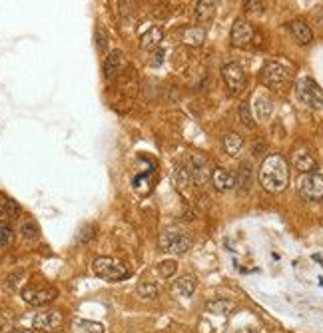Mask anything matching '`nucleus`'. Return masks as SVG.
<instances>
[{
    "label": "nucleus",
    "instance_id": "obj_12",
    "mask_svg": "<svg viewBox=\"0 0 323 333\" xmlns=\"http://www.w3.org/2000/svg\"><path fill=\"white\" fill-rule=\"evenodd\" d=\"M254 186V170L250 162H242L238 168V174H236V188H238V194L240 196H246L250 194Z\"/></svg>",
    "mask_w": 323,
    "mask_h": 333
},
{
    "label": "nucleus",
    "instance_id": "obj_4",
    "mask_svg": "<svg viewBox=\"0 0 323 333\" xmlns=\"http://www.w3.org/2000/svg\"><path fill=\"white\" fill-rule=\"evenodd\" d=\"M296 94H298V98H300L306 106H310V108H314V110L323 108V90L320 88V84H318L316 80H312V78H302V80H298V84H296Z\"/></svg>",
    "mask_w": 323,
    "mask_h": 333
},
{
    "label": "nucleus",
    "instance_id": "obj_3",
    "mask_svg": "<svg viewBox=\"0 0 323 333\" xmlns=\"http://www.w3.org/2000/svg\"><path fill=\"white\" fill-rule=\"evenodd\" d=\"M260 76H262V82H264L268 88H272V90H282V88L290 82L292 70H290L288 66H284L282 62L272 60V62H266V64H264Z\"/></svg>",
    "mask_w": 323,
    "mask_h": 333
},
{
    "label": "nucleus",
    "instance_id": "obj_8",
    "mask_svg": "<svg viewBox=\"0 0 323 333\" xmlns=\"http://www.w3.org/2000/svg\"><path fill=\"white\" fill-rule=\"evenodd\" d=\"M222 76H224V82H226V86L230 88L232 94H240V92H244L248 80H246V72H244V68H242L238 62H230V64H226V66L222 68Z\"/></svg>",
    "mask_w": 323,
    "mask_h": 333
},
{
    "label": "nucleus",
    "instance_id": "obj_13",
    "mask_svg": "<svg viewBox=\"0 0 323 333\" xmlns=\"http://www.w3.org/2000/svg\"><path fill=\"white\" fill-rule=\"evenodd\" d=\"M292 162H294V166L298 168L300 172H306V174H314V172L318 170L316 158H314L306 148H296V150H294V156H292Z\"/></svg>",
    "mask_w": 323,
    "mask_h": 333
},
{
    "label": "nucleus",
    "instance_id": "obj_31",
    "mask_svg": "<svg viewBox=\"0 0 323 333\" xmlns=\"http://www.w3.org/2000/svg\"><path fill=\"white\" fill-rule=\"evenodd\" d=\"M244 12L250 16H260L264 12V0H244Z\"/></svg>",
    "mask_w": 323,
    "mask_h": 333
},
{
    "label": "nucleus",
    "instance_id": "obj_38",
    "mask_svg": "<svg viewBox=\"0 0 323 333\" xmlns=\"http://www.w3.org/2000/svg\"><path fill=\"white\" fill-rule=\"evenodd\" d=\"M236 333H258V330H256V328H242L240 332H236Z\"/></svg>",
    "mask_w": 323,
    "mask_h": 333
},
{
    "label": "nucleus",
    "instance_id": "obj_20",
    "mask_svg": "<svg viewBox=\"0 0 323 333\" xmlns=\"http://www.w3.org/2000/svg\"><path fill=\"white\" fill-rule=\"evenodd\" d=\"M196 288H198V280H196V276L186 274V276H182V278L176 282V288H174V290H176L180 296L190 298V296L196 292Z\"/></svg>",
    "mask_w": 323,
    "mask_h": 333
},
{
    "label": "nucleus",
    "instance_id": "obj_33",
    "mask_svg": "<svg viewBox=\"0 0 323 333\" xmlns=\"http://www.w3.org/2000/svg\"><path fill=\"white\" fill-rule=\"evenodd\" d=\"M94 36H96V48L100 52H106V48H108V34H106V30L98 26L96 32H94Z\"/></svg>",
    "mask_w": 323,
    "mask_h": 333
},
{
    "label": "nucleus",
    "instance_id": "obj_19",
    "mask_svg": "<svg viewBox=\"0 0 323 333\" xmlns=\"http://www.w3.org/2000/svg\"><path fill=\"white\" fill-rule=\"evenodd\" d=\"M224 150L230 154V156H240L242 150H244V138L236 132H230L224 136Z\"/></svg>",
    "mask_w": 323,
    "mask_h": 333
},
{
    "label": "nucleus",
    "instance_id": "obj_1",
    "mask_svg": "<svg viewBox=\"0 0 323 333\" xmlns=\"http://www.w3.org/2000/svg\"><path fill=\"white\" fill-rule=\"evenodd\" d=\"M260 184L272 194H280L290 184V166L288 160L280 154H272L264 160L260 168Z\"/></svg>",
    "mask_w": 323,
    "mask_h": 333
},
{
    "label": "nucleus",
    "instance_id": "obj_29",
    "mask_svg": "<svg viewBox=\"0 0 323 333\" xmlns=\"http://www.w3.org/2000/svg\"><path fill=\"white\" fill-rule=\"evenodd\" d=\"M12 244V226L6 220H0V250Z\"/></svg>",
    "mask_w": 323,
    "mask_h": 333
},
{
    "label": "nucleus",
    "instance_id": "obj_22",
    "mask_svg": "<svg viewBox=\"0 0 323 333\" xmlns=\"http://www.w3.org/2000/svg\"><path fill=\"white\" fill-rule=\"evenodd\" d=\"M160 42H162V28L154 26V28H150V30L142 36V40H140V48H142V50H154Z\"/></svg>",
    "mask_w": 323,
    "mask_h": 333
},
{
    "label": "nucleus",
    "instance_id": "obj_36",
    "mask_svg": "<svg viewBox=\"0 0 323 333\" xmlns=\"http://www.w3.org/2000/svg\"><path fill=\"white\" fill-rule=\"evenodd\" d=\"M18 278H22V274H14V276H8V286L10 288H16V284H18Z\"/></svg>",
    "mask_w": 323,
    "mask_h": 333
},
{
    "label": "nucleus",
    "instance_id": "obj_26",
    "mask_svg": "<svg viewBox=\"0 0 323 333\" xmlns=\"http://www.w3.org/2000/svg\"><path fill=\"white\" fill-rule=\"evenodd\" d=\"M136 292H138V296L142 300H154V298H158V286L154 282H142V284H138Z\"/></svg>",
    "mask_w": 323,
    "mask_h": 333
},
{
    "label": "nucleus",
    "instance_id": "obj_21",
    "mask_svg": "<svg viewBox=\"0 0 323 333\" xmlns=\"http://www.w3.org/2000/svg\"><path fill=\"white\" fill-rule=\"evenodd\" d=\"M256 114H258V118L260 120H270L272 118V114H274V102L268 98V96H264V94H260L258 98H256Z\"/></svg>",
    "mask_w": 323,
    "mask_h": 333
},
{
    "label": "nucleus",
    "instance_id": "obj_5",
    "mask_svg": "<svg viewBox=\"0 0 323 333\" xmlns=\"http://www.w3.org/2000/svg\"><path fill=\"white\" fill-rule=\"evenodd\" d=\"M190 248H192V238L186 236L184 232H180V230H166V232H162L160 236L162 252L180 256V254H186Z\"/></svg>",
    "mask_w": 323,
    "mask_h": 333
},
{
    "label": "nucleus",
    "instance_id": "obj_14",
    "mask_svg": "<svg viewBox=\"0 0 323 333\" xmlns=\"http://www.w3.org/2000/svg\"><path fill=\"white\" fill-rule=\"evenodd\" d=\"M124 66V52L122 50H112L106 58V64H104V76L106 80H112Z\"/></svg>",
    "mask_w": 323,
    "mask_h": 333
},
{
    "label": "nucleus",
    "instance_id": "obj_24",
    "mask_svg": "<svg viewBox=\"0 0 323 333\" xmlns=\"http://www.w3.org/2000/svg\"><path fill=\"white\" fill-rule=\"evenodd\" d=\"M20 236L24 240H36L40 236V228L32 218H26L20 222Z\"/></svg>",
    "mask_w": 323,
    "mask_h": 333
},
{
    "label": "nucleus",
    "instance_id": "obj_15",
    "mask_svg": "<svg viewBox=\"0 0 323 333\" xmlns=\"http://www.w3.org/2000/svg\"><path fill=\"white\" fill-rule=\"evenodd\" d=\"M212 182H214V188L218 192H228V190L236 188V178L224 168H216L212 172Z\"/></svg>",
    "mask_w": 323,
    "mask_h": 333
},
{
    "label": "nucleus",
    "instance_id": "obj_28",
    "mask_svg": "<svg viewBox=\"0 0 323 333\" xmlns=\"http://www.w3.org/2000/svg\"><path fill=\"white\" fill-rule=\"evenodd\" d=\"M240 120L246 128H256V120H254V114H252V108H250V102H242L240 104Z\"/></svg>",
    "mask_w": 323,
    "mask_h": 333
},
{
    "label": "nucleus",
    "instance_id": "obj_23",
    "mask_svg": "<svg viewBox=\"0 0 323 333\" xmlns=\"http://www.w3.org/2000/svg\"><path fill=\"white\" fill-rule=\"evenodd\" d=\"M18 212H20L18 204L12 198H8L6 194L0 192V218H16Z\"/></svg>",
    "mask_w": 323,
    "mask_h": 333
},
{
    "label": "nucleus",
    "instance_id": "obj_25",
    "mask_svg": "<svg viewBox=\"0 0 323 333\" xmlns=\"http://www.w3.org/2000/svg\"><path fill=\"white\" fill-rule=\"evenodd\" d=\"M234 302L230 300H214V302H208L206 304V310L212 312V314H230L234 310Z\"/></svg>",
    "mask_w": 323,
    "mask_h": 333
},
{
    "label": "nucleus",
    "instance_id": "obj_2",
    "mask_svg": "<svg viewBox=\"0 0 323 333\" xmlns=\"http://www.w3.org/2000/svg\"><path fill=\"white\" fill-rule=\"evenodd\" d=\"M92 270L98 278H102L106 282H122V280L130 278V272L126 270L124 264H120L118 260L106 258V256L96 258L94 264H92Z\"/></svg>",
    "mask_w": 323,
    "mask_h": 333
},
{
    "label": "nucleus",
    "instance_id": "obj_27",
    "mask_svg": "<svg viewBox=\"0 0 323 333\" xmlns=\"http://www.w3.org/2000/svg\"><path fill=\"white\" fill-rule=\"evenodd\" d=\"M174 182H176V186H178L180 190H184V188H188V186L192 184V176H190L188 166L176 168V172H174Z\"/></svg>",
    "mask_w": 323,
    "mask_h": 333
},
{
    "label": "nucleus",
    "instance_id": "obj_11",
    "mask_svg": "<svg viewBox=\"0 0 323 333\" xmlns=\"http://www.w3.org/2000/svg\"><path fill=\"white\" fill-rule=\"evenodd\" d=\"M188 170H190V176H192V182H196L198 186L206 184L208 178H210V168L204 156L200 154H192L190 156V162H188Z\"/></svg>",
    "mask_w": 323,
    "mask_h": 333
},
{
    "label": "nucleus",
    "instance_id": "obj_6",
    "mask_svg": "<svg viewBox=\"0 0 323 333\" xmlns=\"http://www.w3.org/2000/svg\"><path fill=\"white\" fill-rule=\"evenodd\" d=\"M58 298V292L50 286H28L22 290V300L28 306H46Z\"/></svg>",
    "mask_w": 323,
    "mask_h": 333
},
{
    "label": "nucleus",
    "instance_id": "obj_7",
    "mask_svg": "<svg viewBox=\"0 0 323 333\" xmlns=\"http://www.w3.org/2000/svg\"><path fill=\"white\" fill-rule=\"evenodd\" d=\"M300 194L308 202H322L323 200V176L322 174H306L300 180Z\"/></svg>",
    "mask_w": 323,
    "mask_h": 333
},
{
    "label": "nucleus",
    "instance_id": "obj_9",
    "mask_svg": "<svg viewBox=\"0 0 323 333\" xmlns=\"http://www.w3.org/2000/svg\"><path fill=\"white\" fill-rule=\"evenodd\" d=\"M252 40H254V26L246 18H236L230 32V42L236 48H246Z\"/></svg>",
    "mask_w": 323,
    "mask_h": 333
},
{
    "label": "nucleus",
    "instance_id": "obj_30",
    "mask_svg": "<svg viewBox=\"0 0 323 333\" xmlns=\"http://www.w3.org/2000/svg\"><path fill=\"white\" fill-rule=\"evenodd\" d=\"M158 274H160V278H164V280H170L174 274H176V270H178V264L174 262V260H164V262H160L158 264Z\"/></svg>",
    "mask_w": 323,
    "mask_h": 333
},
{
    "label": "nucleus",
    "instance_id": "obj_32",
    "mask_svg": "<svg viewBox=\"0 0 323 333\" xmlns=\"http://www.w3.org/2000/svg\"><path fill=\"white\" fill-rule=\"evenodd\" d=\"M76 330L80 333H102V326L96 322H86V320H78L76 322Z\"/></svg>",
    "mask_w": 323,
    "mask_h": 333
},
{
    "label": "nucleus",
    "instance_id": "obj_35",
    "mask_svg": "<svg viewBox=\"0 0 323 333\" xmlns=\"http://www.w3.org/2000/svg\"><path fill=\"white\" fill-rule=\"evenodd\" d=\"M264 152H266V142H262V140H260V142H256V144L252 146V154H254L256 158H258V156H262Z\"/></svg>",
    "mask_w": 323,
    "mask_h": 333
},
{
    "label": "nucleus",
    "instance_id": "obj_37",
    "mask_svg": "<svg viewBox=\"0 0 323 333\" xmlns=\"http://www.w3.org/2000/svg\"><path fill=\"white\" fill-rule=\"evenodd\" d=\"M162 60H164V50H158V54H156V62H154V66H160Z\"/></svg>",
    "mask_w": 323,
    "mask_h": 333
},
{
    "label": "nucleus",
    "instance_id": "obj_18",
    "mask_svg": "<svg viewBox=\"0 0 323 333\" xmlns=\"http://www.w3.org/2000/svg\"><path fill=\"white\" fill-rule=\"evenodd\" d=\"M216 8H218V0H198V4H196V18L200 22H208V20L214 18Z\"/></svg>",
    "mask_w": 323,
    "mask_h": 333
},
{
    "label": "nucleus",
    "instance_id": "obj_17",
    "mask_svg": "<svg viewBox=\"0 0 323 333\" xmlns=\"http://www.w3.org/2000/svg\"><path fill=\"white\" fill-rule=\"evenodd\" d=\"M290 30L294 34V38L300 42V44H310L314 40V32L312 28L304 22V20H292L290 22Z\"/></svg>",
    "mask_w": 323,
    "mask_h": 333
},
{
    "label": "nucleus",
    "instance_id": "obj_16",
    "mask_svg": "<svg viewBox=\"0 0 323 333\" xmlns=\"http://www.w3.org/2000/svg\"><path fill=\"white\" fill-rule=\"evenodd\" d=\"M206 36H208V32H206L204 26H192V28L184 30L182 42L188 44V46H192V48H198V46H202L206 42Z\"/></svg>",
    "mask_w": 323,
    "mask_h": 333
},
{
    "label": "nucleus",
    "instance_id": "obj_34",
    "mask_svg": "<svg viewBox=\"0 0 323 333\" xmlns=\"http://www.w3.org/2000/svg\"><path fill=\"white\" fill-rule=\"evenodd\" d=\"M92 238H94V228H92V226H86V228H82V230H80V234H78L76 242H78V244H88Z\"/></svg>",
    "mask_w": 323,
    "mask_h": 333
},
{
    "label": "nucleus",
    "instance_id": "obj_10",
    "mask_svg": "<svg viewBox=\"0 0 323 333\" xmlns=\"http://www.w3.org/2000/svg\"><path fill=\"white\" fill-rule=\"evenodd\" d=\"M62 322H64V316H62V312H58V310H48V312H40V314H36V318H34V328L36 330H42V332H50V330H56V328H60L62 326Z\"/></svg>",
    "mask_w": 323,
    "mask_h": 333
}]
</instances>
